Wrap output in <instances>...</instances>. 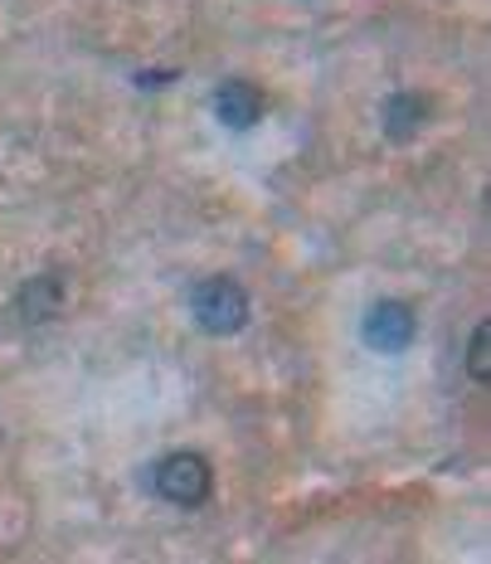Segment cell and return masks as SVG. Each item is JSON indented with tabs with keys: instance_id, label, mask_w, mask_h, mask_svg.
<instances>
[{
	"instance_id": "6da1fadb",
	"label": "cell",
	"mask_w": 491,
	"mask_h": 564,
	"mask_svg": "<svg viewBox=\"0 0 491 564\" xmlns=\"http://www.w3.org/2000/svg\"><path fill=\"white\" fill-rule=\"evenodd\" d=\"M190 316L205 336H239L249 326V292L233 278H205L190 292Z\"/></svg>"
},
{
	"instance_id": "5b68a950",
	"label": "cell",
	"mask_w": 491,
	"mask_h": 564,
	"mask_svg": "<svg viewBox=\"0 0 491 564\" xmlns=\"http://www.w3.org/2000/svg\"><path fill=\"white\" fill-rule=\"evenodd\" d=\"M428 117H434V102H428L424 93H414V88H400V93L384 98L380 127H384V137L390 141H414L428 127Z\"/></svg>"
},
{
	"instance_id": "7a4b0ae2",
	"label": "cell",
	"mask_w": 491,
	"mask_h": 564,
	"mask_svg": "<svg viewBox=\"0 0 491 564\" xmlns=\"http://www.w3.org/2000/svg\"><path fill=\"white\" fill-rule=\"evenodd\" d=\"M151 491L171 507H205L209 491H215V473L200 453H166L156 467H151Z\"/></svg>"
},
{
	"instance_id": "3957f363",
	"label": "cell",
	"mask_w": 491,
	"mask_h": 564,
	"mask_svg": "<svg viewBox=\"0 0 491 564\" xmlns=\"http://www.w3.org/2000/svg\"><path fill=\"white\" fill-rule=\"evenodd\" d=\"M414 307L400 297H384L375 302V307L365 312V322H360V340H365L370 350H380V356H400V350L414 346Z\"/></svg>"
},
{
	"instance_id": "8992f818",
	"label": "cell",
	"mask_w": 491,
	"mask_h": 564,
	"mask_svg": "<svg viewBox=\"0 0 491 564\" xmlns=\"http://www.w3.org/2000/svg\"><path fill=\"white\" fill-rule=\"evenodd\" d=\"M58 307H64V282L58 278H30L25 292L15 297V312L25 316V322H50Z\"/></svg>"
},
{
	"instance_id": "52a82bcc",
	"label": "cell",
	"mask_w": 491,
	"mask_h": 564,
	"mask_svg": "<svg viewBox=\"0 0 491 564\" xmlns=\"http://www.w3.org/2000/svg\"><path fill=\"white\" fill-rule=\"evenodd\" d=\"M467 375H472L477 384L491 380V322L472 326V336H467Z\"/></svg>"
},
{
	"instance_id": "277c9868",
	"label": "cell",
	"mask_w": 491,
	"mask_h": 564,
	"mask_svg": "<svg viewBox=\"0 0 491 564\" xmlns=\"http://www.w3.org/2000/svg\"><path fill=\"white\" fill-rule=\"evenodd\" d=\"M215 117L229 127V132H249V127H259L263 122V112H268V98H263V88L259 84H249V78H225V84L215 88Z\"/></svg>"
}]
</instances>
